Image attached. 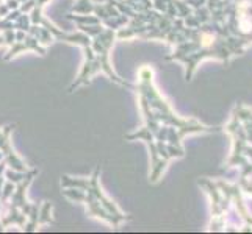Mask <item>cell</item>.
Listing matches in <instances>:
<instances>
[{
  "label": "cell",
  "instance_id": "obj_2",
  "mask_svg": "<svg viewBox=\"0 0 252 234\" xmlns=\"http://www.w3.org/2000/svg\"><path fill=\"white\" fill-rule=\"evenodd\" d=\"M248 195H252V190H249V194Z\"/></svg>",
  "mask_w": 252,
  "mask_h": 234
},
{
  "label": "cell",
  "instance_id": "obj_1",
  "mask_svg": "<svg viewBox=\"0 0 252 234\" xmlns=\"http://www.w3.org/2000/svg\"><path fill=\"white\" fill-rule=\"evenodd\" d=\"M224 131L232 138L226 167H240V180H246L252 173V106L236 105Z\"/></svg>",
  "mask_w": 252,
  "mask_h": 234
}]
</instances>
